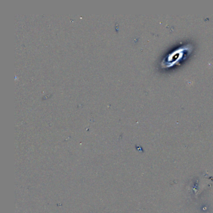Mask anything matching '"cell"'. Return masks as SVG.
Segmentation results:
<instances>
[{"instance_id": "obj_1", "label": "cell", "mask_w": 213, "mask_h": 213, "mask_svg": "<svg viewBox=\"0 0 213 213\" xmlns=\"http://www.w3.org/2000/svg\"><path fill=\"white\" fill-rule=\"evenodd\" d=\"M193 50V47L191 44H186L177 49H175L170 55H168L161 62L163 68H169L174 66L176 63L181 61V59L186 57V55H189Z\"/></svg>"}, {"instance_id": "obj_2", "label": "cell", "mask_w": 213, "mask_h": 213, "mask_svg": "<svg viewBox=\"0 0 213 213\" xmlns=\"http://www.w3.org/2000/svg\"><path fill=\"white\" fill-rule=\"evenodd\" d=\"M115 29H116V31L118 32V25H117V23H116V25H115Z\"/></svg>"}]
</instances>
